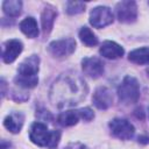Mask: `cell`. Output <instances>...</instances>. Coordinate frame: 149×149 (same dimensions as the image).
I'll return each instance as SVG.
<instances>
[{
	"instance_id": "obj_1",
	"label": "cell",
	"mask_w": 149,
	"mask_h": 149,
	"mask_svg": "<svg viewBox=\"0 0 149 149\" xmlns=\"http://www.w3.org/2000/svg\"><path fill=\"white\" fill-rule=\"evenodd\" d=\"M87 93V85L85 80L77 73L66 72L61 74L50 88L51 102L62 108L74 106L85 99Z\"/></svg>"
},
{
	"instance_id": "obj_2",
	"label": "cell",
	"mask_w": 149,
	"mask_h": 149,
	"mask_svg": "<svg viewBox=\"0 0 149 149\" xmlns=\"http://www.w3.org/2000/svg\"><path fill=\"white\" fill-rule=\"evenodd\" d=\"M118 97L125 105L134 104L140 98V84L133 76H126L118 87Z\"/></svg>"
},
{
	"instance_id": "obj_3",
	"label": "cell",
	"mask_w": 149,
	"mask_h": 149,
	"mask_svg": "<svg viewBox=\"0 0 149 149\" xmlns=\"http://www.w3.org/2000/svg\"><path fill=\"white\" fill-rule=\"evenodd\" d=\"M30 141L38 147H48L50 146L52 139V132H50L47 125L42 122H34L29 130Z\"/></svg>"
},
{
	"instance_id": "obj_4",
	"label": "cell",
	"mask_w": 149,
	"mask_h": 149,
	"mask_svg": "<svg viewBox=\"0 0 149 149\" xmlns=\"http://www.w3.org/2000/svg\"><path fill=\"white\" fill-rule=\"evenodd\" d=\"M76 49V41L71 37L52 41L48 45V51L56 58H63L70 56Z\"/></svg>"
},
{
	"instance_id": "obj_5",
	"label": "cell",
	"mask_w": 149,
	"mask_h": 149,
	"mask_svg": "<svg viewBox=\"0 0 149 149\" xmlns=\"http://www.w3.org/2000/svg\"><path fill=\"white\" fill-rule=\"evenodd\" d=\"M108 126H109L112 135L120 140H129L133 137V135L135 133L134 126L126 119L115 118V119L111 120Z\"/></svg>"
},
{
	"instance_id": "obj_6",
	"label": "cell",
	"mask_w": 149,
	"mask_h": 149,
	"mask_svg": "<svg viewBox=\"0 0 149 149\" xmlns=\"http://www.w3.org/2000/svg\"><path fill=\"white\" fill-rule=\"evenodd\" d=\"M114 20L113 13L107 6H98L90 13V23L94 28H104L111 24Z\"/></svg>"
},
{
	"instance_id": "obj_7",
	"label": "cell",
	"mask_w": 149,
	"mask_h": 149,
	"mask_svg": "<svg viewBox=\"0 0 149 149\" xmlns=\"http://www.w3.org/2000/svg\"><path fill=\"white\" fill-rule=\"evenodd\" d=\"M116 17L122 23H133L137 17V6L135 1H120L115 6Z\"/></svg>"
},
{
	"instance_id": "obj_8",
	"label": "cell",
	"mask_w": 149,
	"mask_h": 149,
	"mask_svg": "<svg viewBox=\"0 0 149 149\" xmlns=\"http://www.w3.org/2000/svg\"><path fill=\"white\" fill-rule=\"evenodd\" d=\"M81 69L85 76L95 79L104 73V63L98 57H85L81 61Z\"/></svg>"
},
{
	"instance_id": "obj_9",
	"label": "cell",
	"mask_w": 149,
	"mask_h": 149,
	"mask_svg": "<svg viewBox=\"0 0 149 149\" xmlns=\"http://www.w3.org/2000/svg\"><path fill=\"white\" fill-rule=\"evenodd\" d=\"M23 44L20 40H8L2 44V61L6 64L13 63L22 52Z\"/></svg>"
},
{
	"instance_id": "obj_10",
	"label": "cell",
	"mask_w": 149,
	"mask_h": 149,
	"mask_svg": "<svg viewBox=\"0 0 149 149\" xmlns=\"http://www.w3.org/2000/svg\"><path fill=\"white\" fill-rule=\"evenodd\" d=\"M40 57L37 55H31L23 59L19 68L17 74L22 77H37V72L40 69Z\"/></svg>"
},
{
	"instance_id": "obj_11",
	"label": "cell",
	"mask_w": 149,
	"mask_h": 149,
	"mask_svg": "<svg viewBox=\"0 0 149 149\" xmlns=\"http://www.w3.org/2000/svg\"><path fill=\"white\" fill-rule=\"evenodd\" d=\"M93 105L99 109H107L112 106L113 102V95L108 87L106 86H99L92 97Z\"/></svg>"
},
{
	"instance_id": "obj_12",
	"label": "cell",
	"mask_w": 149,
	"mask_h": 149,
	"mask_svg": "<svg viewBox=\"0 0 149 149\" xmlns=\"http://www.w3.org/2000/svg\"><path fill=\"white\" fill-rule=\"evenodd\" d=\"M99 52L102 57L108 58V59H116L123 56L125 50L123 48L118 44L114 41H105L102 42V44L100 45Z\"/></svg>"
},
{
	"instance_id": "obj_13",
	"label": "cell",
	"mask_w": 149,
	"mask_h": 149,
	"mask_svg": "<svg viewBox=\"0 0 149 149\" xmlns=\"http://www.w3.org/2000/svg\"><path fill=\"white\" fill-rule=\"evenodd\" d=\"M24 115L21 112H13L9 115H7L3 120V126L10 132V133H19L23 126Z\"/></svg>"
},
{
	"instance_id": "obj_14",
	"label": "cell",
	"mask_w": 149,
	"mask_h": 149,
	"mask_svg": "<svg viewBox=\"0 0 149 149\" xmlns=\"http://www.w3.org/2000/svg\"><path fill=\"white\" fill-rule=\"evenodd\" d=\"M57 16V10L54 6L51 5H47L43 10H42V14H41V22H42V29H43V33L44 34H49L52 26H54V22H55V19Z\"/></svg>"
},
{
	"instance_id": "obj_15",
	"label": "cell",
	"mask_w": 149,
	"mask_h": 149,
	"mask_svg": "<svg viewBox=\"0 0 149 149\" xmlns=\"http://www.w3.org/2000/svg\"><path fill=\"white\" fill-rule=\"evenodd\" d=\"M20 30L28 36L29 38H35L38 35V27H37V21L33 16H28L23 19L20 22Z\"/></svg>"
},
{
	"instance_id": "obj_16",
	"label": "cell",
	"mask_w": 149,
	"mask_h": 149,
	"mask_svg": "<svg viewBox=\"0 0 149 149\" xmlns=\"http://www.w3.org/2000/svg\"><path fill=\"white\" fill-rule=\"evenodd\" d=\"M128 59L132 63L139 65L149 64V47H142L130 51L128 55Z\"/></svg>"
},
{
	"instance_id": "obj_17",
	"label": "cell",
	"mask_w": 149,
	"mask_h": 149,
	"mask_svg": "<svg viewBox=\"0 0 149 149\" xmlns=\"http://www.w3.org/2000/svg\"><path fill=\"white\" fill-rule=\"evenodd\" d=\"M80 119L79 115V111H65L59 113V115L57 116V121L61 126L63 127H71L77 125L78 120Z\"/></svg>"
},
{
	"instance_id": "obj_18",
	"label": "cell",
	"mask_w": 149,
	"mask_h": 149,
	"mask_svg": "<svg viewBox=\"0 0 149 149\" xmlns=\"http://www.w3.org/2000/svg\"><path fill=\"white\" fill-rule=\"evenodd\" d=\"M2 9L7 16L16 17L22 12V2L20 0H6L2 2Z\"/></svg>"
},
{
	"instance_id": "obj_19",
	"label": "cell",
	"mask_w": 149,
	"mask_h": 149,
	"mask_svg": "<svg viewBox=\"0 0 149 149\" xmlns=\"http://www.w3.org/2000/svg\"><path fill=\"white\" fill-rule=\"evenodd\" d=\"M79 38L87 47H94L98 44V37L88 27H81L79 30Z\"/></svg>"
},
{
	"instance_id": "obj_20",
	"label": "cell",
	"mask_w": 149,
	"mask_h": 149,
	"mask_svg": "<svg viewBox=\"0 0 149 149\" xmlns=\"http://www.w3.org/2000/svg\"><path fill=\"white\" fill-rule=\"evenodd\" d=\"M14 81L16 85L23 87V88H33L37 85L38 83V77H22V76H16L14 78Z\"/></svg>"
},
{
	"instance_id": "obj_21",
	"label": "cell",
	"mask_w": 149,
	"mask_h": 149,
	"mask_svg": "<svg viewBox=\"0 0 149 149\" xmlns=\"http://www.w3.org/2000/svg\"><path fill=\"white\" fill-rule=\"evenodd\" d=\"M85 10V3L80 1H68L66 2V13L70 15H76Z\"/></svg>"
},
{
	"instance_id": "obj_22",
	"label": "cell",
	"mask_w": 149,
	"mask_h": 149,
	"mask_svg": "<svg viewBox=\"0 0 149 149\" xmlns=\"http://www.w3.org/2000/svg\"><path fill=\"white\" fill-rule=\"evenodd\" d=\"M78 111H79L80 119H83L85 121H91L94 118V113L90 107H84V108H80Z\"/></svg>"
},
{
	"instance_id": "obj_23",
	"label": "cell",
	"mask_w": 149,
	"mask_h": 149,
	"mask_svg": "<svg viewBox=\"0 0 149 149\" xmlns=\"http://www.w3.org/2000/svg\"><path fill=\"white\" fill-rule=\"evenodd\" d=\"M64 149H87V147L84 146V144H81V143H79V142H76V143H70Z\"/></svg>"
},
{
	"instance_id": "obj_24",
	"label": "cell",
	"mask_w": 149,
	"mask_h": 149,
	"mask_svg": "<svg viewBox=\"0 0 149 149\" xmlns=\"http://www.w3.org/2000/svg\"><path fill=\"white\" fill-rule=\"evenodd\" d=\"M9 147H10V143L9 142H7L5 140L1 141V149H9Z\"/></svg>"
},
{
	"instance_id": "obj_25",
	"label": "cell",
	"mask_w": 149,
	"mask_h": 149,
	"mask_svg": "<svg viewBox=\"0 0 149 149\" xmlns=\"http://www.w3.org/2000/svg\"><path fill=\"white\" fill-rule=\"evenodd\" d=\"M147 73H148V76H149V69H148V70H147Z\"/></svg>"
}]
</instances>
